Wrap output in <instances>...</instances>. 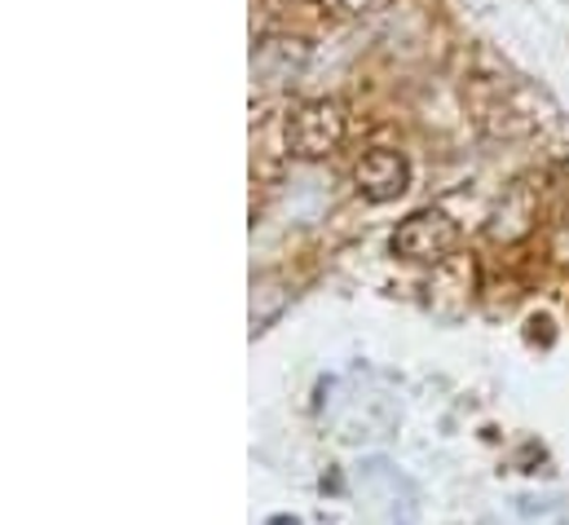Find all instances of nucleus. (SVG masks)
Returning <instances> with one entry per match:
<instances>
[{
  "instance_id": "f03ea898",
  "label": "nucleus",
  "mask_w": 569,
  "mask_h": 525,
  "mask_svg": "<svg viewBox=\"0 0 569 525\" xmlns=\"http://www.w3.org/2000/svg\"><path fill=\"white\" fill-rule=\"evenodd\" d=\"M393 252L398 257H407V261H446L450 252H455V244H459V226L441 212V208H420V212H411L407 221H398V230H393Z\"/></svg>"
},
{
  "instance_id": "f257e3e1",
  "label": "nucleus",
  "mask_w": 569,
  "mask_h": 525,
  "mask_svg": "<svg viewBox=\"0 0 569 525\" xmlns=\"http://www.w3.org/2000/svg\"><path fill=\"white\" fill-rule=\"evenodd\" d=\"M349 129V116L336 98H305L291 102L283 116V137L291 159H327Z\"/></svg>"
},
{
  "instance_id": "7ed1b4c3",
  "label": "nucleus",
  "mask_w": 569,
  "mask_h": 525,
  "mask_svg": "<svg viewBox=\"0 0 569 525\" xmlns=\"http://www.w3.org/2000/svg\"><path fill=\"white\" fill-rule=\"evenodd\" d=\"M353 186H358L362 199L389 204V199H398V195L411 186V164H407L402 150L376 146V150H367V155L353 164Z\"/></svg>"
}]
</instances>
